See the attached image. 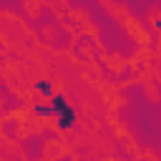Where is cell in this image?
I'll use <instances>...</instances> for the list:
<instances>
[{
	"instance_id": "6da1fadb",
	"label": "cell",
	"mask_w": 161,
	"mask_h": 161,
	"mask_svg": "<svg viewBox=\"0 0 161 161\" xmlns=\"http://www.w3.org/2000/svg\"><path fill=\"white\" fill-rule=\"evenodd\" d=\"M50 108H53V116H55V123L60 128H70L75 123V108L68 103V98L63 93H53L50 96Z\"/></svg>"
},
{
	"instance_id": "7a4b0ae2",
	"label": "cell",
	"mask_w": 161,
	"mask_h": 161,
	"mask_svg": "<svg viewBox=\"0 0 161 161\" xmlns=\"http://www.w3.org/2000/svg\"><path fill=\"white\" fill-rule=\"evenodd\" d=\"M35 91H38L43 98H50V96H53V86H50L48 80H40V83H35Z\"/></svg>"
},
{
	"instance_id": "3957f363",
	"label": "cell",
	"mask_w": 161,
	"mask_h": 161,
	"mask_svg": "<svg viewBox=\"0 0 161 161\" xmlns=\"http://www.w3.org/2000/svg\"><path fill=\"white\" fill-rule=\"evenodd\" d=\"M156 25H158V30H161V20H158V23H156Z\"/></svg>"
}]
</instances>
